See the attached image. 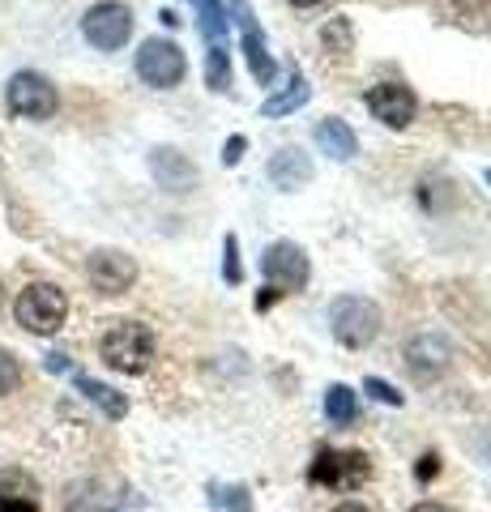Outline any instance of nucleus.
Instances as JSON below:
<instances>
[{
    "label": "nucleus",
    "instance_id": "obj_1",
    "mask_svg": "<svg viewBox=\"0 0 491 512\" xmlns=\"http://www.w3.org/2000/svg\"><path fill=\"white\" fill-rule=\"evenodd\" d=\"M99 355H103L107 367H116V372L141 376L154 359V333L141 325V320H120V325H112L103 333Z\"/></svg>",
    "mask_w": 491,
    "mask_h": 512
},
{
    "label": "nucleus",
    "instance_id": "obj_2",
    "mask_svg": "<svg viewBox=\"0 0 491 512\" xmlns=\"http://www.w3.org/2000/svg\"><path fill=\"white\" fill-rule=\"evenodd\" d=\"M13 316H18V325L26 333H39V338H47V333H56L60 325H65L69 299L52 282H30L26 291L18 295V303H13Z\"/></svg>",
    "mask_w": 491,
    "mask_h": 512
},
{
    "label": "nucleus",
    "instance_id": "obj_3",
    "mask_svg": "<svg viewBox=\"0 0 491 512\" xmlns=\"http://www.w3.org/2000/svg\"><path fill=\"white\" fill-rule=\"evenodd\" d=\"M329 329H334V338L342 346L363 350V346H372L380 333V308L372 299L342 295V299H334V308H329Z\"/></svg>",
    "mask_w": 491,
    "mask_h": 512
},
{
    "label": "nucleus",
    "instance_id": "obj_4",
    "mask_svg": "<svg viewBox=\"0 0 491 512\" xmlns=\"http://www.w3.org/2000/svg\"><path fill=\"white\" fill-rule=\"evenodd\" d=\"M184 73H188V60L180 52V43H171V39H146V43H141V52H137V77L146 86L171 90V86L184 82Z\"/></svg>",
    "mask_w": 491,
    "mask_h": 512
},
{
    "label": "nucleus",
    "instance_id": "obj_5",
    "mask_svg": "<svg viewBox=\"0 0 491 512\" xmlns=\"http://www.w3.org/2000/svg\"><path fill=\"white\" fill-rule=\"evenodd\" d=\"M82 35L90 47H99V52H120L133 35L129 5H120V0H99V5L82 18Z\"/></svg>",
    "mask_w": 491,
    "mask_h": 512
},
{
    "label": "nucleus",
    "instance_id": "obj_6",
    "mask_svg": "<svg viewBox=\"0 0 491 512\" xmlns=\"http://www.w3.org/2000/svg\"><path fill=\"white\" fill-rule=\"evenodd\" d=\"M261 274L269 282V291L287 295V291H304L308 286V256L299 244H291V239H278V244H269L265 256H261Z\"/></svg>",
    "mask_w": 491,
    "mask_h": 512
},
{
    "label": "nucleus",
    "instance_id": "obj_7",
    "mask_svg": "<svg viewBox=\"0 0 491 512\" xmlns=\"http://www.w3.org/2000/svg\"><path fill=\"white\" fill-rule=\"evenodd\" d=\"M5 103L13 116H22V120H47V116H56V86L47 82L43 73H30V69L13 73Z\"/></svg>",
    "mask_w": 491,
    "mask_h": 512
},
{
    "label": "nucleus",
    "instance_id": "obj_8",
    "mask_svg": "<svg viewBox=\"0 0 491 512\" xmlns=\"http://www.w3.org/2000/svg\"><path fill=\"white\" fill-rule=\"evenodd\" d=\"M86 274H90V286H94L99 295H124V291H129V286L137 282V261H133L129 252L99 248V252H90Z\"/></svg>",
    "mask_w": 491,
    "mask_h": 512
},
{
    "label": "nucleus",
    "instance_id": "obj_9",
    "mask_svg": "<svg viewBox=\"0 0 491 512\" xmlns=\"http://www.w3.org/2000/svg\"><path fill=\"white\" fill-rule=\"evenodd\" d=\"M368 474H372V466H368V457L363 453H321L312 461V470H308V483L346 491V487H359Z\"/></svg>",
    "mask_w": 491,
    "mask_h": 512
},
{
    "label": "nucleus",
    "instance_id": "obj_10",
    "mask_svg": "<svg viewBox=\"0 0 491 512\" xmlns=\"http://www.w3.org/2000/svg\"><path fill=\"white\" fill-rule=\"evenodd\" d=\"M415 94H410L406 86L398 82H380L368 90V111L380 120V124H389V128H406L410 120H415Z\"/></svg>",
    "mask_w": 491,
    "mask_h": 512
},
{
    "label": "nucleus",
    "instance_id": "obj_11",
    "mask_svg": "<svg viewBox=\"0 0 491 512\" xmlns=\"http://www.w3.org/2000/svg\"><path fill=\"white\" fill-rule=\"evenodd\" d=\"M231 13H235V22H240V30H244V56H248L252 77H257L261 86H269L274 82V73H278V64H274V56L265 52V39L257 30V18H252L248 0H231Z\"/></svg>",
    "mask_w": 491,
    "mask_h": 512
},
{
    "label": "nucleus",
    "instance_id": "obj_12",
    "mask_svg": "<svg viewBox=\"0 0 491 512\" xmlns=\"http://www.w3.org/2000/svg\"><path fill=\"white\" fill-rule=\"evenodd\" d=\"M406 363L415 376H440L445 367L453 363V346L440 338V333H415V338L406 342Z\"/></svg>",
    "mask_w": 491,
    "mask_h": 512
},
{
    "label": "nucleus",
    "instance_id": "obj_13",
    "mask_svg": "<svg viewBox=\"0 0 491 512\" xmlns=\"http://www.w3.org/2000/svg\"><path fill=\"white\" fill-rule=\"evenodd\" d=\"M150 171H154L158 188H167V192H188V188H193V180H197V167L188 163L180 150H171V146L150 150Z\"/></svg>",
    "mask_w": 491,
    "mask_h": 512
},
{
    "label": "nucleus",
    "instance_id": "obj_14",
    "mask_svg": "<svg viewBox=\"0 0 491 512\" xmlns=\"http://www.w3.org/2000/svg\"><path fill=\"white\" fill-rule=\"evenodd\" d=\"M312 175H316L312 158L299 146H287V150H278L274 158H269V180H274V188H282V192H295V188L312 184Z\"/></svg>",
    "mask_w": 491,
    "mask_h": 512
},
{
    "label": "nucleus",
    "instance_id": "obj_15",
    "mask_svg": "<svg viewBox=\"0 0 491 512\" xmlns=\"http://www.w3.org/2000/svg\"><path fill=\"white\" fill-rule=\"evenodd\" d=\"M316 146H321L329 158H338V163H351V158L359 154V137L346 120L325 116L321 124H316Z\"/></svg>",
    "mask_w": 491,
    "mask_h": 512
},
{
    "label": "nucleus",
    "instance_id": "obj_16",
    "mask_svg": "<svg viewBox=\"0 0 491 512\" xmlns=\"http://www.w3.org/2000/svg\"><path fill=\"white\" fill-rule=\"evenodd\" d=\"M77 393L86 397V402L99 406L107 419H124V410H129V402H124V393H116L112 384L94 380V376H77Z\"/></svg>",
    "mask_w": 491,
    "mask_h": 512
},
{
    "label": "nucleus",
    "instance_id": "obj_17",
    "mask_svg": "<svg viewBox=\"0 0 491 512\" xmlns=\"http://www.w3.org/2000/svg\"><path fill=\"white\" fill-rule=\"evenodd\" d=\"M308 99H312V86H308V82H304V77H299V73H295L287 90H278V94H274V99H265V103H261V116H265V120L291 116V111H299V107H304Z\"/></svg>",
    "mask_w": 491,
    "mask_h": 512
},
{
    "label": "nucleus",
    "instance_id": "obj_18",
    "mask_svg": "<svg viewBox=\"0 0 491 512\" xmlns=\"http://www.w3.org/2000/svg\"><path fill=\"white\" fill-rule=\"evenodd\" d=\"M355 414H359L355 393L346 389V384H329V393H325V419L334 423V427H351Z\"/></svg>",
    "mask_w": 491,
    "mask_h": 512
},
{
    "label": "nucleus",
    "instance_id": "obj_19",
    "mask_svg": "<svg viewBox=\"0 0 491 512\" xmlns=\"http://www.w3.org/2000/svg\"><path fill=\"white\" fill-rule=\"evenodd\" d=\"M193 9H197V18H201V35L210 39V47L214 43H223L227 39V5L223 0H193Z\"/></svg>",
    "mask_w": 491,
    "mask_h": 512
},
{
    "label": "nucleus",
    "instance_id": "obj_20",
    "mask_svg": "<svg viewBox=\"0 0 491 512\" xmlns=\"http://www.w3.org/2000/svg\"><path fill=\"white\" fill-rule=\"evenodd\" d=\"M205 86L210 90H231V60H227V47L214 43L210 52H205Z\"/></svg>",
    "mask_w": 491,
    "mask_h": 512
},
{
    "label": "nucleus",
    "instance_id": "obj_21",
    "mask_svg": "<svg viewBox=\"0 0 491 512\" xmlns=\"http://www.w3.org/2000/svg\"><path fill=\"white\" fill-rule=\"evenodd\" d=\"M39 487L22 470H0V500H35Z\"/></svg>",
    "mask_w": 491,
    "mask_h": 512
},
{
    "label": "nucleus",
    "instance_id": "obj_22",
    "mask_svg": "<svg viewBox=\"0 0 491 512\" xmlns=\"http://www.w3.org/2000/svg\"><path fill=\"white\" fill-rule=\"evenodd\" d=\"M22 384V367H18V359L9 355V350H0V397H9L13 389Z\"/></svg>",
    "mask_w": 491,
    "mask_h": 512
},
{
    "label": "nucleus",
    "instance_id": "obj_23",
    "mask_svg": "<svg viewBox=\"0 0 491 512\" xmlns=\"http://www.w3.org/2000/svg\"><path fill=\"white\" fill-rule=\"evenodd\" d=\"M223 274H227V282H244V269H240V239H235V235L223 239Z\"/></svg>",
    "mask_w": 491,
    "mask_h": 512
},
{
    "label": "nucleus",
    "instance_id": "obj_24",
    "mask_svg": "<svg viewBox=\"0 0 491 512\" xmlns=\"http://www.w3.org/2000/svg\"><path fill=\"white\" fill-rule=\"evenodd\" d=\"M214 504L218 508H235V512H252V500L244 487H214Z\"/></svg>",
    "mask_w": 491,
    "mask_h": 512
},
{
    "label": "nucleus",
    "instance_id": "obj_25",
    "mask_svg": "<svg viewBox=\"0 0 491 512\" xmlns=\"http://www.w3.org/2000/svg\"><path fill=\"white\" fill-rule=\"evenodd\" d=\"M363 393H372L376 402H385V406H402V393L393 389L389 380H380V376H368V380H363Z\"/></svg>",
    "mask_w": 491,
    "mask_h": 512
},
{
    "label": "nucleus",
    "instance_id": "obj_26",
    "mask_svg": "<svg viewBox=\"0 0 491 512\" xmlns=\"http://www.w3.org/2000/svg\"><path fill=\"white\" fill-rule=\"evenodd\" d=\"M321 39H325V47H338V52H351V26H346L342 18H334L325 30H321Z\"/></svg>",
    "mask_w": 491,
    "mask_h": 512
},
{
    "label": "nucleus",
    "instance_id": "obj_27",
    "mask_svg": "<svg viewBox=\"0 0 491 512\" xmlns=\"http://www.w3.org/2000/svg\"><path fill=\"white\" fill-rule=\"evenodd\" d=\"M244 146H248V141H244L240 133H235V137L227 141V146H223V163H227V167H235V163H240V158H244Z\"/></svg>",
    "mask_w": 491,
    "mask_h": 512
},
{
    "label": "nucleus",
    "instance_id": "obj_28",
    "mask_svg": "<svg viewBox=\"0 0 491 512\" xmlns=\"http://www.w3.org/2000/svg\"><path fill=\"white\" fill-rule=\"evenodd\" d=\"M436 470H440V457H436V453H423V457H419V470H415V474H419L423 483H427V478H436Z\"/></svg>",
    "mask_w": 491,
    "mask_h": 512
},
{
    "label": "nucleus",
    "instance_id": "obj_29",
    "mask_svg": "<svg viewBox=\"0 0 491 512\" xmlns=\"http://www.w3.org/2000/svg\"><path fill=\"white\" fill-rule=\"evenodd\" d=\"M0 512H39V500H0Z\"/></svg>",
    "mask_w": 491,
    "mask_h": 512
},
{
    "label": "nucleus",
    "instance_id": "obj_30",
    "mask_svg": "<svg viewBox=\"0 0 491 512\" xmlns=\"http://www.w3.org/2000/svg\"><path fill=\"white\" fill-rule=\"evenodd\" d=\"M47 372H69V359L65 355H47Z\"/></svg>",
    "mask_w": 491,
    "mask_h": 512
},
{
    "label": "nucleus",
    "instance_id": "obj_31",
    "mask_svg": "<svg viewBox=\"0 0 491 512\" xmlns=\"http://www.w3.org/2000/svg\"><path fill=\"white\" fill-rule=\"evenodd\" d=\"M410 512H453V508H445V504H432V500H427V504H415Z\"/></svg>",
    "mask_w": 491,
    "mask_h": 512
},
{
    "label": "nucleus",
    "instance_id": "obj_32",
    "mask_svg": "<svg viewBox=\"0 0 491 512\" xmlns=\"http://www.w3.org/2000/svg\"><path fill=\"white\" fill-rule=\"evenodd\" d=\"M334 512H368V508H363V504H338Z\"/></svg>",
    "mask_w": 491,
    "mask_h": 512
},
{
    "label": "nucleus",
    "instance_id": "obj_33",
    "mask_svg": "<svg viewBox=\"0 0 491 512\" xmlns=\"http://www.w3.org/2000/svg\"><path fill=\"white\" fill-rule=\"evenodd\" d=\"M295 9H312V5H321V0H291Z\"/></svg>",
    "mask_w": 491,
    "mask_h": 512
},
{
    "label": "nucleus",
    "instance_id": "obj_34",
    "mask_svg": "<svg viewBox=\"0 0 491 512\" xmlns=\"http://www.w3.org/2000/svg\"><path fill=\"white\" fill-rule=\"evenodd\" d=\"M487 184H491V171H487Z\"/></svg>",
    "mask_w": 491,
    "mask_h": 512
}]
</instances>
